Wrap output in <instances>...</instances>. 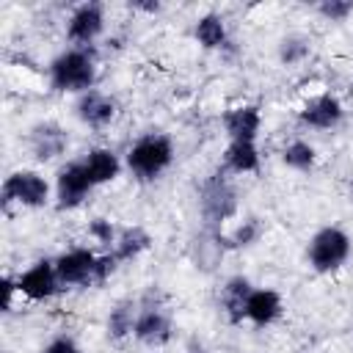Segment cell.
Wrapping results in <instances>:
<instances>
[{
  "instance_id": "obj_1",
  "label": "cell",
  "mask_w": 353,
  "mask_h": 353,
  "mask_svg": "<svg viewBox=\"0 0 353 353\" xmlns=\"http://www.w3.org/2000/svg\"><path fill=\"white\" fill-rule=\"evenodd\" d=\"M50 88L58 94H85L94 88L97 80V55L91 47H69L58 52L50 66Z\"/></svg>"
},
{
  "instance_id": "obj_2",
  "label": "cell",
  "mask_w": 353,
  "mask_h": 353,
  "mask_svg": "<svg viewBox=\"0 0 353 353\" xmlns=\"http://www.w3.org/2000/svg\"><path fill=\"white\" fill-rule=\"evenodd\" d=\"M237 207H240L237 188L232 185V179L226 176L223 168L204 176V182L199 185V212H201L204 226L221 229L226 221H232L237 215Z\"/></svg>"
},
{
  "instance_id": "obj_3",
  "label": "cell",
  "mask_w": 353,
  "mask_h": 353,
  "mask_svg": "<svg viewBox=\"0 0 353 353\" xmlns=\"http://www.w3.org/2000/svg\"><path fill=\"white\" fill-rule=\"evenodd\" d=\"M174 163V141L163 132L141 135L127 152V168L138 182L157 179Z\"/></svg>"
},
{
  "instance_id": "obj_4",
  "label": "cell",
  "mask_w": 353,
  "mask_h": 353,
  "mask_svg": "<svg viewBox=\"0 0 353 353\" xmlns=\"http://www.w3.org/2000/svg\"><path fill=\"white\" fill-rule=\"evenodd\" d=\"M350 248H353V243L345 229L323 226L312 234V240L306 245V259L314 273H334L347 262Z\"/></svg>"
},
{
  "instance_id": "obj_5",
  "label": "cell",
  "mask_w": 353,
  "mask_h": 353,
  "mask_svg": "<svg viewBox=\"0 0 353 353\" xmlns=\"http://www.w3.org/2000/svg\"><path fill=\"white\" fill-rule=\"evenodd\" d=\"M0 201H3V210H8L11 204L28 207V210L47 207L50 204V182L44 174H39L33 168H17L3 179Z\"/></svg>"
},
{
  "instance_id": "obj_6",
  "label": "cell",
  "mask_w": 353,
  "mask_h": 353,
  "mask_svg": "<svg viewBox=\"0 0 353 353\" xmlns=\"http://www.w3.org/2000/svg\"><path fill=\"white\" fill-rule=\"evenodd\" d=\"M138 303H141V309H138L132 336L146 347H163L174 334V323H171V314H168L165 303H160L154 298V290Z\"/></svg>"
},
{
  "instance_id": "obj_7",
  "label": "cell",
  "mask_w": 353,
  "mask_h": 353,
  "mask_svg": "<svg viewBox=\"0 0 353 353\" xmlns=\"http://www.w3.org/2000/svg\"><path fill=\"white\" fill-rule=\"evenodd\" d=\"M94 188L97 185L88 176L85 163L83 160H69L55 174V207L58 210H74L88 199V193Z\"/></svg>"
},
{
  "instance_id": "obj_8",
  "label": "cell",
  "mask_w": 353,
  "mask_h": 353,
  "mask_svg": "<svg viewBox=\"0 0 353 353\" xmlns=\"http://www.w3.org/2000/svg\"><path fill=\"white\" fill-rule=\"evenodd\" d=\"M229 245H226V234L221 229H210L201 226L190 243H188V262L199 270V273H215L218 265L223 262Z\"/></svg>"
},
{
  "instance_id": "obj_9",
  "label": "cell",
  "mask_w": 353,
  "mask_h": 353,
  "mask_svg": "<svg viewBox=\"0 0 353 353\" xmlns=\"http://www.w3.org/2000/svg\"><path fill=\"white\" fill-rule=\"evenodd\" d=\"M17 287H19V295L28 298V301H50V298H55L63 290L61 279H58V270H55V259L33 262L28 270H22L17 276Z\"/></svg>"
},
{
  "instance_id": "obj_10",
  "label": "cell",
  "mask_w": 353,
  "mask_h": 353,
  "mask_svg": "<svg viewBox=\"0 0 353 353\" xmlns=\"http://www.w3.org/2000/svg\"><path fill=\"white\" fill-rule=\"evenodd\" d=\"M97 256L91 248H69L63 251L58 259H55V270H58V279H61V287L69 290V287H88L94 284V270H97Z\"/></svg>"
},
{
  "instance_id": "obj_11",
  "label": "cell",
  "mask_w": 353,
  "mask_h": 353,
  "mask_svg": "<svg viewBox=\"0 0 353 353\" xmlns=\"http://www.w3.org/2000/svg\"><path fill=\"white\" fill-rule=\"evenodd\" d=\"M105 30V8L99 3H80L66 19V36L77 47H91Z\"/></svg>"
},
{
  "instance_id": "obj_12",
  "label": "cell",
  "mask_w": 353,
  "mask_h": 353,
  "mask_svg": "<svg viewBox=\"0 0 353 353\" xmlns=\"http://www.w3.org/2000/svg\"><path fill=\"white\" fill-rule=\"evenodd\" d=\"M342 116H345V108H342L339 97L328 94V91L309 97L298 110L301 127H309V130H334L342 121Z\"/></svg>"
},
{
  "instance_id": "obj_13",
  "label": "cell",
  "mask_w": 353,
  "mask_h": 353,
  "mask_svg": "<svg viewBox=\"0 0 353 353\" xmlns=\"http://www.w3.org/2000/svg\"><path fill=\"white\" fill-rule=\"evenodd\" d=\"M28 146H30V152H33L36 160L50 163V160H55V157H61L66 152L69 132L58 121H39L28 132Z\"/></svg>"
},
{
  "instance_id": "obj_14",
  "label": "cell",
  "mask_w": 353,
  "mask_h": 353,
  "mask_svg": "<svg viewBox=\"0 0 353 353\" xmlns=\"http://www.w3.org/2000/svg\"><path fill=\"white\" fill-rule=\"evenodd\" d=\"M74 113H77V119H80L85 127H91V130H102V127H108V124L116 119L119 105H116V99H113L110 94L91 88V91H85V94L77 97V102H74Z\"/></svg>"
},
{
  "instance_id": "obj_15",
  "label": "cell",
  "mask_w": 353,
  "mask_h": 353,
  "mask_svg": "<svg viewBox=\"0 0 353 353\" xmlns=\"http://www.w3.org/2000/svg\"><path fill=\"white\" fill-rule=\"evenodd\" d=\"M262 127V113L256 105H234L223 113V130L229 141H256Z\"/></svg>"
},
{
  "instance_id": "obj_16",
  "label": "cell",
  "mask_w": 353,
  "mask_h": 353,
  "mask_svg": "<svg viewBox=\"0 0 353 353\" xmlns=\"http://www.w3.org/2000/svg\"><path fill=\"white\" fill-rule=\"evenodd\" d=\"M284 312V303H281V295L276 290H265V287H254L248 301H245V320L254 323V325H270L281 317Z\"/></svg>"
},
{
  "instance_id": "obj_17",
  "label": "cell",
  "mask_w": 353,
  "mask_h": 353,
  "mask_svg": "<svg viewBox=\"0 0 353 353\" xmlns=\"http://www.w3.org/2000/svg\"><path fill=\"white\" fill-rule=\"evenodd\" d=\"M80 160L85 163V171H88V176L94 179V185H108V182H113V179L121 174V160H119V154H116L113 149H108V146H94V149H88Z\"/></svg>"
},
{
  "instance_id": "obj_18",
  "label": "cell",
  "mask_w": 353,
  "mask_h": 353,
  "mask_svg": "<svg viewBox=\"0 0 353 353\" xmlns=\"http://www.w3.org/2000/svg\"><path fill=\"white\" fill-rule=\"evenodd\" d=\"M254 284L245 276H232L221 287V309L226 312L229 323H243L245 320V301L251 295Z\"/></svg>"
},
{
  "instance_id": "obj_19",
  "label": "cell",
  "mask_w": 353,
  "mask_h": 353,
  "mask_svg": "<svg viewBox=\"0 0 353 353\" xmlns=\"http://www.w3.org/2000/svg\"><path fill=\"white\" fill-rule=\"evenodd\" d=\"M259 168V149L254 141H229L223 149L226 174H254Z\"/></svg>"
},
{
  "instance_id": "obj_20",
  "label": "cell",
  "mask_w": 353,
  "mask_h": 353,
  "mask_svg": "<svg viewBox=\"0 0 353 353\" xmlns=\"http://www.w3.org/2000/svg\"><path fill=\"white\" fill-rule=\"evenodd\" d=\"M193 36L196 41L204 47V50H221L229 44V30H226V22L221 14L210 11L204 17H199L196 28H193Z\"/></svg>"
},
{
  "instance_id": "obj_21",
  "label": "cell",
  "mask_w": 353,
  "mask_h": 353,
  "mask_svg": "<svg viewBox=\"0 0 353 353\" xmlns=\"http://www.w3.org/2000/svg\"><path fill=\"white\" fill-rule=\"evenodd\" d=\"M149 245H152V237L143 226H124V229H119L116 245L110 251L116 254L119 262H130V259H138Z\"/></svg>"
},
{
  "instance_id": "obj_22",
  "label": "cell",
  "mask_w": 353,
  "mask_h": 353,
  "mask_svg": "<svg viewBox=\"0 0 353 353\" xmlns=\"http://www.w3.org/2000/svg\"><path fill=\"white\" fill-rule=\"evenodd\" d=\"M138 309H141V303L132 301V298H121V301L110 309V314H108V334H110V339L119 342V339H124V336H130V334L135 331Z\"/></svg>"
},
{
  "instance_id": "obj_23",
  "label": "cell",
  "mask_w": 353,
  "mask_h": 353,
  "mask_svg": "<svg viewBox=\"0 0 353 353\" xmlns=\"http://www.w3.org/2000/svg\"><path fill=\"white\" fill-rule=\"evenodd\" d=\"M281 163L292 171H312L314 163H317V149L309 141L295 138L281 149Z\"/></svg>"
},
{
  "instance_id": "obj_24",
  "label": "cell",
  "mask_w": 353,
  "mask_h": 353,
  "mask_svg": "<svg viewBox=\"0 0 353 353\" xmlns=\"http://www.w3.org/2000/svg\"><path fill=\"white\" fill-rule=\"evenodd\" d=\"M312 55V41L303 33H290L279 41V61L284 66H298Z\"/></svg>"
},
{
  "instance_id": "obj_25",
  "label": "cell",
  "mask_w": 353,
  "mask_h": 353,
  "mask_svg": "<svg viewBox=\"0 0 353 353\" xmlns=\"http://www.w3.org/2000/svg\"><path fill=\"white\" fill-rule=\"evenodd\" d=\"M259 237H262V221H259L256 215H248V218H243V221L226 234V245H229V251H232V248H248V245H254Z\"/></svg>"
},
{
  "instance_id": "obj_26",
  "label": "cell",
  "mask_w": 353,
  "mask_h": 353,
  "mask_svg": "<svg viewBox=\"0 0 353 353\" xmlns=\"http://www.w3.org/2000/svg\"><path fill=\"white\" fill-rule=\"evenodd\" d=\"M317 14L328 22H345L353 14V0H320Z\"/></svg>"
},
{
  "instance_id": "obj_27",
  "label": "cell",
  "mask_w": 353,
  "mask_h": 353,
  "mask_svg": "<svg viewBox=\"0 0 353 353\" xmlns=\"http://www.w3.org/2000/svg\"><path fill=\"white\" fill-rule=\"evenodd\" d=\"M88 234L97 240V243H102V245H108V251L116 245V237H119V232H116V226L108 221V218H94L91 223H88Z\"/></svg>"
},
{
  "instance_id": "obj_28",
  "label": "cell",
  "mask_w": 353,
  "mask_h": 353,
  "mask_svg": "<svg viewBox=\"0 0 353 353\" xmlns=\"http://www.w3.org/2000/svg\"><path fill=\"white\" fill-rule=\"evenodd\" d=\"M119 259H116V254L113 251H105V254H99L97 256V270H94V284H105L116 270H119Z\"/></svg>"
},
{
  "instance_id": "obj_29",
  "label": "cell",
  "mask_w": 353,
  "mask_h": 353,
  "mask_svg": "<svg viewBox=\"0 0 353 353\" xmlns=\"http://www.w3.org/2000/svg\"><path fill=\"white\" fill-rule=\"evenodd\" d=\"M41 353H83V347L72 336H55L41 347Z\"/></svg>"
},
{
  "instance_id": "obj_30",
  "label": "cell",
  "mask_w": 353,
  "mask_h": 353,
  "mask_svg": "<svg viewBox=\"0 0 353 353\" xmlns=\"http://www.w3.org/2000/svg\"><path fill=\"white\" fill-rule=\"evenodd\" d=\"M130 8H135V11H146V14H157L163 6H160V3H141V0H135V3H130Z\"/></svg>"
},
{
  "instance_id": "obj_31",
  "label": "cell",
  "mask_w": 353,
  "mask_h": 353,
  "mask_svg": "<svg viewBox=\"0 0 353 353\" xmlns=\"http://www.w3.org/2000/svg\"><path fill=\"white\" fill-rule=\"evenodd\" d=\"M347 196H350V201H353V176H350V182H347Z\"/></svg>"
}]
</instances>
